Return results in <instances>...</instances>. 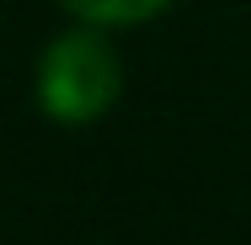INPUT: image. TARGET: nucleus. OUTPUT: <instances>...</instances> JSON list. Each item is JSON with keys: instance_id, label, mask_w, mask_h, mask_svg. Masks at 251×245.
Instances as JSON below:
<instances>
[{"instance_id": "f257e3e1", "label": "nucleus", "mask_w": 251, "mask_h": 245, "mask_svg": "<svg viewBox=\"0 0 251 245\" xmlns=\"http://www.w3.org/2000/svg\"><path fill=\"white\" fill-rule=\"evenodd\" d=\"M123 91V64L97 27H70L38 64V101L53 123H97Z\"/></svg>"}, {"instance_id": "f03ea898", "label": "nucleus", "mask_w": 251, "mask_h": 245, "mask_svg": "<svg viewBox=\"0 0 251 245\" xmlns=\"http://www.w3.org/2000/svg\"><path fill=\"white\" fill-rule=\"evenodd\" d=\"M70 16L91 22V27H134V22H150L160 16L171 0H59Z\"/></svg>"}]
</instances>
